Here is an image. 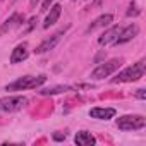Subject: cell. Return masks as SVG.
Masks as SVG:
<instances>
[{
	"label": "cell",
	"mask_w": 146,
	"mask_h": 146,
	"mask_svg": "<svg viewBox=\"0 0 146 146\" xmlns=\"http://www.w3.org/2000/svg\"><path fill=\"white\" fill-rule=\"evenodd\" d=\"M144 69H146V62L139 60L137 64H132L131 67L124 69L120 74H117V78H113L112 83H132V81H137V79L143 78Z\"/></svg>",
	"instance_id": "6da1fadb"
},
{
	"label": "cell",
	"mask_w": 146,
	"mask_h": 146,
	"mask_svg": "<svg viewBox=\"0 0 146 146\" xmlns=\"http://www.w3.org/2000/svg\"><path fill=\"white\" fill-rule=\"evenodd\" d=\"M46 81V76H23L17 81H14L12 84H9L5 88V91H23V90H35L38 86H41Z\"/></svg>",
	"instance_id": "7a4b0ae2"
},
{
	"label": "cell",
	"mask_w": 146,
	"mask_h": 146,
	"mask_svg": "<svg viewBox=\"0 0 146 146\" xmlns=\"http://www.w3.org/2000/svg\"><path fill=\"white\" fill-rule=\"evenodd\" d=\"M122 65V60L120 58H112L108 62H103L100 64L93 72H91V79H103V78H108L110 74H113V72Z\"/></svg>",
	"instance_id": "3957f363"
},
{
	"label": "cell",
	"mask_w": 146,
	"mask_h": 146,
	"mask_svg": "<svg viewBox=\"0 0 146 146\" xmlns=\"http://www.w3.org/2000/svg\"><path fill=\"white\" fill-rule=\"evenodd\" d=\"M146 125V119L141 115H124L117 119V127L120 131H136Z\"/></svg>",
	"instance_id": "277c9868"
},
{
	"label": "cell",
	"mask_w": 146,
	"mask_h": 146,
	"mask_svg": "<svg viewBox=\"0 0 146 146\" xmlns=\"http://www.w3.org/2000/svg\"><path fill=\"white\" fill-rule=\"evenodd\" d=\"M26 103H28V100L24 96H5V98H0V112H16V110H21Z\"/></svg>",
	"instance_id": "5b68a950"
},
{
	"label": "cell",
	"mask_w": 146,
	"mask_h": 146,
	"mask_svg": "<svg viewBox=\"0 0 146 146\" xmlns=\"http://www.w3.org/2000/svg\"><path fill=\"white\" fill-rule=\"evenodd\" d=\"M137 33H139V26H137V24H129V26H125V28L120 29V33H119V36L115 38L113 45L127 43V41H131L134 36H137Z\"/></svg>",
	"instance_id": "8992f818"
},
{
	"label": "cell",
	"mask_w": 146,
	"mask_h": 146,
	"mask_svg": "<svg viewBox=\"0 0 146 146\" xmlns=\"http://www.w3.org/2000/svg\"><path fill=\"white\" fill-rule=\"evenodd\" d=\"M64 31H65V29H62V31L55 33L53 36H50V38H46V40H43V41L35 48V53H45V52L53 50V48H55V45L60 41V38H62V35H64Z\"/></svg>",
	"instance_id": "52a82bcc"
},
{
	"label": "cell",
	"mask_w": 146,
	"mask_h": 146,
	"mask_svg": "<svg viewBox=\"0 0 146 146\" xmlns=\"http://www.w3.org/2000/svg\"><path fill=\"white\" fill-rule=\"evenodd\" d=\"M21 24H24V16L23 14H19V12H14L11 17H7L5 21H4V24H2V28H0V33H7V31H11V29H14V28H19Z\"/></svg>",
	"instance_id": "ba28073f"
},
{
	"label": "cell",
	"mask_w": 146,
	"mask_h": 146,
	"mask_svg": "<svg viewBox=\"0 0 146 146\" xmlns=\"http://www.w3.org/2000/svg\"><path fill=\"white\" fill-rule=\"evenodd\" d=\"M115 113H117L115 108H100V107H96V108H91V110H90V117L98 119V120H108V119H113Z\"/></svg>",
	"instance_id": "9c48e42d"
},
{
	"label": "cell",
	"mask_w": 146,
	"mask_h": 146,
	"mask_svg": "<svg viewBox=\"0 0 146 146\" xmlns=\"http://www.w3.org/2000/svg\"><path fill=\"white\" fill-rule=\"evenodd\" d=\"M120 26H112L110 29H107L100 38H98V43L100 45H108V43H113L115 41V38L119 36V33H120Z\"/></svg>",
	"instance_id": "30bf717a"
},
{
	"label": "cell",
	"mask_w": 146,
	"mask_h": 146,
	"mask_svg": "<svg viewBox=\"0 0 146 146\" xmlns=\"http://www.w3.org/2000/svg\"><path fill=\"white\" fill-rule=\"evenodd\" d=\"M28 58V45L26 43H21L17 45L14 50H12V55H11V64H19L23 60Z\"/></svg>",
	"instance_id": "8fae6325"
},
{
	"label": "cell",
	"mask_w": 146,
	"mask_h": 146,
	"mask_svg": "<svg viewBox=\"0 0 146 146\" xmlns=\"http://www.w3.org/2000/svg\"><path fill=\"white\" fill-rule=\"evenodd\" d=\"M74 141H76L78 146H91V144L96 143L95 136H93L91 132H88V131H81V132H78L76 137H74Z\"/></svg>",
	"instance_id": "7c38bea8"
},
{
	"label": "cell",
	"mask_w": 146,
	"mask_h": 146,
	"mask_svg": "<svg viewBox=\"0 0 146 146\" xmlns=\"http://www.w3.org/2000/svg\"><path fill=\"white\" fill-rule=\"evenodd\" d=\"M60 12H62V7H60L58 4H57V5H53V7H50V12H48L46 19H45V23H43V28L46 29V28L53 26V24L58 21V17H60Z\"/></svg>",
	"instance_id": "4fadbf2b"
},
{
	"label": "cell",
	"mask_w": 146,
	"mask_h": 146,
	"mask_svg": "<svg viewBox=\"0 0 146 146\" xmlns=\"http://www.w3.org/2000/svg\"><path fill=\"white\" fill-rule=\"evenodd\" d=\"M112 21H113V16H112V14H103V16H100V17L88 28V33L93 31V29H96V28H105V26H108Z\"/></svg>",
	"instance_id": "5bb4252c"
},
{
	"label": "cell",
	"mask_w": 146,
	"mask_h": 146,
	"mask_svg": "<svg viewBox=\"0 0 146 146\" xmlns=\"http://www.w3.org/2000/svg\"><path fill=\"white\" fill-rule=\"evenodd\" d=\"M70 88H67V86H57V88H48V90H41L40 93L41 95H57V93H64V91H69Z\"/></svg>",
	"instance_id": "9a60e30c"
},
{
	"label": "cell",
	"mask_w": 146,
	"mask_h": 146,
	"mask_svg": "<svg viewBox=\"0 0 146 146\" xmlns=\"http://www.w3.org/2000/svg\"><path fill=\"white\" fill-rule=\"evenodd\" d=\"M139 12H141V11H139V9H137V5H136V4H134V2H132V4H131V5H129V11H127V12H125V14H127V16H129V17H131V16H137V14H139Z\"/></svg>",
	"instance_id": "2e32d148"
},
{
	"label": "cell",
	"mask_w": 146,
	"mask_h": 146,
	"mask_svg": "<svg viewBox=\"0 0 146 146\" xmlns=\"http://www.w3.org/2000/svg\"><path fill=\"white\" fill-rule=\"evenodd\" d=\"M36 23H38V19H36V17H31V19L28 21V26H26V28L23 29V33H29V31H31V29L35 28V24H36Z\"/></svg>",
	"instance_id": "e0dca14e"
},
{
	"label": "cell",
	"mask_w": 146,
	"mask_h": 146,
	"mask_svg": "<svg viewBox=\"0 0 146 146\" xmlns=\"http://www.w3.org/2000/svg\"><path fill=\"white\" fill-rule=\"evenodd\" d=\"M136 96H137L139 100H144V98H146V91H144V90L141 88V90H137V93H136Z\"/></svg>",
	"instance_id": "ac0fdd59"
},
{
	"label": "cell",
	"mask_w": 146,
	"mask_h": 146,
	"mask_svg": "<svg viewBox=\"0 0 146 146\" xmlns=\"http://www.w3.org/2000/svg\"><path fill=\"white\" fill-rule=\"evenodd\" d=\"M52 2H53V0H43V11H48V7H50Z\"/></svg>",
	"instance_id": "d6986e66"
},
{
	"label": "cell",
	"mask_w": 146,
	"mask_h": 146,
	"mask_svg": "<svg viewBox=\"0 0 146 146\" xmlns=\"http://www.w3.org/2000/svg\"><path fill=\"white\" fill-rule=\"evenodd\" d=\"M53 139L55 141H62V139H65V134H53Z\"/></svg>",
	"instance_id": "ffe728a7"
},
{
	"label": "cell",
	"mask_w": 146,
	"mask_h": 146,
	"mask_svg": "<svg viewBox=\"0 0 146 146\" xmlns=\"http://www.w3.org/2000/svg\"><path fill=\"white\" fill-rule=\"evenodd\" d=\"M38 2H40V0H31V4H29V5H31V9H35V7H36V4H38Z\"/></svg>",
	"instance_id": "44dd1931"
},
{
	"label": "cell",
	"mask_w": 146,
	"mask_h": 146,
	"mask_svg": "<svg viewBox=\"0 0 146 146\" xmlns=\"http://www.w3.org/2000/svg\"><path fill=\"white\" fill-rule=\"evenodd\" d=\"M0 2H2V0H0Z\"/></svg>",
	"instance_id": "7402d4cb"
}]
</instances>
